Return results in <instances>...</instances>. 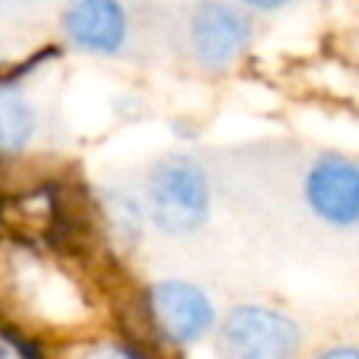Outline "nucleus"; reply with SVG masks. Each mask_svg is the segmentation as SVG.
<instances>
[{
	"instance_id": "f257e3e1",
	"label": "nucleus",
	"mask_w": 359,
	"mask_h": 359,
	"mask_svg": "<svg viewBox=\"0 0 359 359\" xmlns=\"http://www.w3.org/2000/svg\"><path fill=\"white\" fill-rule=\"evenodd\" d=\"M145 215L164 236H192L211 217V180L205 164L189 151H168L145 180Z\"/></svg>"
},
{
	"instance_id": "f03ea898",
	"label": "nucleus",
	"mask_w": 359,
	"mask_h": 359,
	"mask_svg": "<svg viewBox=\"0 0 359 359\" xmlns=\"http://www.w3.org/2000/svg\"><path fill=\"white\" fill-rule=\"evenodd\" d=\"M303 341V325L290 312L265 303L230 306L211 334L217 359H297Z\"/></svg>"
},
{
	"instance_id": "7ed1b4c3",
	"label": "nucleus",
	"mask_w": 359,
	"mask_h": 359,
	"mask_svg": "<svg viewBox=\"0 0 359 359\" xmlns=\"http://www.w3.org/2000/svg\"><path fill=\"white\" fill-rule=\"evenodd\" d=\"M145 316L151 322V331L164 344L186 350L215 334L221 312L208 290L196 280L161 278L145 290Z\"/></svg>"
},
{
	"instance_id": "20e7f679",
	"label": "nucleus",
	"mask_w": 359,
	"mask_h": 359,
	"mask_svg": "<svg viewBox=\"0 0 359 359\" xmlns=\"http://www.w3.org/2000/svg\"><path fill=\"white\" fill-rule=\"evenodd\" d=\"M255 35L252 13L233 0H196L186 19V48L205 73H227L249 50Z\"/></svg>"
},
{
	"instance_id": "39448f33",
	"label": "nucleus",
	"mask_w": 359,
	"mask_h": 359,
	"mask_svg": "<svg viewBox=\"0 0 359 359\" xmlns=\"http://www.w3.org/2000/svg\"><path fill=\"white\" fill-rule=\"evenodd\" d=\"M303 205L318 224L331 230L359 227V158L322 151L312 158L299 183Z\"/></svg>"
},
{
	"instance_id": "423d86ee",
	"label": "nucleus",
	"mask_w": 359,
	"mask_h": 359,
	"mask_svg": "<svg viewBox=\"0 0 359 359\" xmlns=\"http://www.w3.org/2000/svg\"><path fill=\"white\" fill-rule=\"evenodd\" d=\"M60 35L79 54L120 57L133 35L130 10L123 0H67L60 10Z\"/></svg>"
},
{
	"instance_id": "0eeeda50",
	"label": "nucleus",
	"mask_w": 359,
	"mask_h": 359,
	"mask_svg": "<svg viewBox=\"0 0 359 359\" xmlns=\"http://www.w3.org/2000/svg\"><path fill=\"white\" fill-rule=\"evenodd\" d=\"M38 133V111L32 98L13 82H0V158H16Z\"/></svg>"
},
{
	"instance_id": "6e6552de",
	"label": "nucleus",
	"mask_w": 359,
	"mask_h": 359,
	"mask_svg": "<svg viewBox=\"0 0 359 359\" xmlns=\"http://www.w3.org/2000/svg\"><path fill=\"white\" fill-rule=\"evenodd\" d=\"M101 211H104V224L111 230L114 243H120L123 249H136L142 243L145 224H149V215H145V202L139 196L126 189H111L101 192Z\"/></svg>"
},
{
	"instance_id": "1a4fd4ad",
	"label": "nucleus",
	"mask_w": 359,
	"mask_h": 359,
	"mask_svg": "<svg viewBox=\"0 0 359 359\" xmlns=\"http://www.w3.org/2000/svg\"><path fill=\"white\" fill-rule=\"evenodd\" d=\"M82 359H145L136 347L130 344H120V341H101L92 344V347L82 353Z\"/></svg>"
},
{
	"instance_id": "9d476101",
	"label": "nucleus",
	"mask_w": 359,
	"mask_h": 359,
	"mask_svg": "<svg viewBox=\"0 0 359 359\" xmlns=\"http://www.w3.org/2000/svg\"><path fill=\"white\" fill-rule=\"evenodd\" d=\"M233 4H240L246 13H280L293 0H233Z\"/></svg>"
},
{
	"instance_id": "9b49d317",
	"label": "nucleus",
	"mask_w": 359,
	"mask_h": 359,
	"mask_svg": "<svg viewBox=\"0 0 359 359\" xmlns=\"http://www.w3.org/2000/svg\"><path fill=\"white\" fill-rule=\"evenodd\" d=\"M312 359H359V344H331Z\"/></svg>"
},
{
	"instance_id": "f8f14e48",
	"label": "nucleus",
	"mask_w": 359,
	"mask_h": 359,
	"mask_svg": "<svg viewBox=\"0 0 359 359\" xmlns=\"http://www.w3.org/2000/svg\"><path fill=\"white\" fill-rule=\"evenodd\" d=\"M318 4H331V0H318Z\"/></svg>"
}]
</instances>
